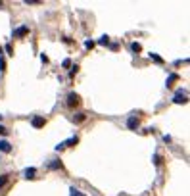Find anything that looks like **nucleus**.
<instances>
[{
	"label": "nucleus",
	"instance_id": "f257e3e1",
	"mask_svg": "<svg viewBox=\"0 0 190 196\" xmlns=\"http://www.w3.org/2000/svg\"><path fill=\"white\" fill-rule=\"evenodd\" d=\"M79 104H81L79 94H77V92H69V94H67V106H69V108H77Z\"/></svg>",
	"mask_w": 190,
	"mask_h": 196
},
{
	"label": "nucleus",
	"instance_id": "f03ea898",
	"mask_svg": "<svg viewBox=\"0 0 190 196\" xmlns=\"http://www.w3.org/2000/svg\"><path fill=\"white\" fill-rule=\"evenodd\" d=\"M44 123H46V119L42 117V115H35V117L31 119V125H33L35 129H40V127H44Z\"/></svg>",
	"mask_w": 190,
	"mask_h": 196
},
{
	"label": "nucleus",
	"instance_id": "7ed1b4c3",
	"mask_svg": "<svg viewBox=\"0 0 190 196\" xmlns=\"http://www.w3.org/2000/svg\"><path fill=\"white\" fill-rule=\"evenodd\" d=\"M173 102H175V104H186V102H188V100H186V94L182 92V90H179L177 94H175Z\"/></svg>",
	"mask_w": 190,
	"mask_h": 196
},
{
	"label": "nucleus",
	"instance_id": "20e7f679",
	"mask_svg": "<svg viewBox=\"0 0 190 196\" xmlns=\"http://www.w3.org/2000/svg\"><path fill=\"white\" fill-rule=\"evenodd\" d=\"M138 125H140V121H138L136 117H129V119H127V127H129L131 131H135V129H138Z\"/></svg>",
	"mask_w": 190,
	"mask_h": 196
},
{
	"label": "nucleus",
	"instance_id": "39448f33",
	"mask_svg": "<svg viewBox=\"0 0 190 196\" xmlns=\"http://www.w3.org/2000/svg\"><path fill=\"white\" fill-rule=\"evenodd\" d=\"M0 152H4V154L12 152V144H10L8 140H0Z\"/></svg>",
	"mask_w": 190,
	"mask_h": 196
},
{
	"label": "nucleus",
	"instance_id": "423d86ee",
	"mask_svg": "<svg viewBox=\"0 0 190 196\" xmlns=\"http://www.w3.org/2000/svg\"><path fill=\"white\" fill-rule=\"evenodd\" d=\"M27 33H29V27H27V25H23V27H19V29H16V31H13V35H16V37H25Z\"/></svg>",
	"mask_w": 190,
	"mask_h": 196
},
{
	"label": "nucleus",
	"instance_id": "0eeeda50",
	"mask_svg": "<svg viewBox=\"0 0 190 196\" xmlns=\"http://www.w3.org/2000/svg\"><path fill=\"white\" fill-rule=\"evenodd\" d=\"M10 173H4V175H0V190H2V188L6 186V185H8V181H10Z\"/></svg>",
	"mask_w": 190,
	"mask_h": 196
},
{
	"label": "nucleus",
	"instance_id": "6e6552de",
	"mask_svg": "<svg viewBox=\"0 0 190 196\" xmlns=\"http://www.w3.org/2000/svg\"><path fill=\"white\" fill-rule=\"evenodd\" d=\"M35 175H36V169H35V167L25 169V179H35Z\"/></svg>",
	"mask_w": 190,
	"mask_h": 196
},
{
	"label": "nucleus",
	"instance_id": "1a4fd4ad",
	"mask_svg": "<svg viewBox=\"0 0 190 196\" xmlns=\"http://www.w3.org/2000/svg\"><path fill=\"white\" fill-rule=\"evenodd\" d=\"M175 81H179V75H177V73L169 75V79H167V89H169V86H173V83H175Z\"/></svg>",
	"mask_w": 190,
	"mask_h": 196
},
{
	"label": "nucleus",
	"instance_id": "9d476101",
	"mask_svg": "<svg viewBox=\"0 0 190 196\" xmlns=\"http://www.w3.org/2000/svg\"><path fill=\"white\" fill-rule=\"evenodd\" d=\"M62 167V162L60 159H52V163H50V169H60Z\"/></svg>",
	"mask_w": 190,
	"mask_h": 196
},
{
	"label": "nucleus",
	"instance_id": "9b49d317",
	"mask_svg": "<svg viewBox=\"0 0 190 196\" xmlns=\"http://www.w3.org/2000/svg\"><path fill=\"white\" fill-rule=\"evenodd\" d=\"M79 142V139H77V136H73V139H69V140H65L63 144H65V146H73V144H77Z\"/></svg>",
	"mask_w": 190,
	"mask_h": 196
},
{
	"label": "nucleus",
	"instance_id": "f8f14e48",
	"mask_svg": "<svg viewBox=\"0 0 190 196\" xmlns=\"http://www.w3.org/2000/svg\"><path fill=\"white\" fill-rule=\"evenodd\" d=\"M131 50H133V52H140V50H142V46L138 44V42H133V44H131Z\"/></svg>",
	"mask_w": 190,
	"mask_h": 196
},
{
	"label": "nucleus",
	"instance_id": "ddd939ff",
	"mask_svg": "<svg viewBox=\"0 0 190 196\" xmlns=\"http://www.w3.org/2000/svg\"><path fill=\"white\" fill-rule=\"evenodd\" d=\"M150 58H152V60H156L158 63H162V62H163V60H162V58H159L158 54H150Z\"/></svg>",
	"mask_w": 190,
	"mask_h": 196
},
{
	"label": "nucleus",
	"instance_id": "4468645a",
	"mask_svg": "<svg viewBox=\"0 0 190 196\" xmlns=\"http://www.w3.org/2000/svg\"><path fill=\"white\" fill-rule=\"evenodd\" d=\"M154 162H156V165H162V163H163V158H162V156H156Z\"/></svg>",
	"mask_w": 190,
	"mask_h": 196
},
{
	"label": "nucleus",
	"instance_id": "2eb2a0df",
	"mask_svg": "<svg viewBox=\"0 0 190 196\" xmlns=\"http://www.w3.org/2000/svg\"><path fill=\"white\" fill-rule=\"evenodd\" d=\"M69 192H71V196H85V194H81V192H79V190H77V188H71V190H69Z\"/></svg>",
	"mask_w": 190,
	"mask_h": 196
},
{
	"label": "nucleus",
	"instance_id": "dca6fc26",
	"mask_svg": "<svg viewBox=\"0 0 190 196\" xmlns=\"http://www.w3.org/2000/svg\"><path fill=\"white\" fill-rule=\"evenodd\" d=\"M6 69V62H4V58L0 56V71H4Z\"/></svg>",
	"mask_w": 190,
	"mask_h": 196
},
{
	"label": "nucleus",
	"instance_id": "f3484780",
	"mask_svg": "<svg viewBox=\"0 0 190 196\" xmlns=\"http://www.w3.org/2000/svg\"><path fill=\"white\" fill-rule=\"evenodd\" d=\"M108 42H109V39H108V37H102V39L98 40V44H108Z\"/></svg>",
	"mask_w": 190,
	"mask_h": 196
},
{
	"label": "nucleus",
	"instance_id": "a211bd4d",
	"mask_svg": "<svg viewBox=\"0 0 190 196\" xmlns=\"http://www.w3.org/2000/svg\"><path fill=\"white\" fill-rule=\"evenodd\" d=\"M85 46H86V48H92L94 42H92V40H85Z\"/></svg>",
	"mask_w": 190,
	"mask_h": 196
},
{
	"label": "nucleus",
	"instance_id": "6ab92c4d",
	"mask_svg": "<svg viewBox=\"0 0 190 196\" xmlns=\"http://www.w3.org/2000/svg\"><path fill=\"white\" fill-rule=\"evenodd\" d=\"M6 52H8V54H13V48H12V44H6Z\"/></svg>",
	"mask_w": 190,
	"mask_h": 196
},
{
	"label": "nucleus",
	"instance_id": "aec40b11",
	"mask_svg": "<svg viewBox=\"0 0 190 196\" xmlns=\"http://www.w3.org/2000/svg\"><path fill=\"white\" fill-rule=\"evenodd\" d=\"M85 119V113H77V117H75V121H83Z\"/></svg>",
	"mask_w": 190,
	"mask_h": 196
},
{
	"label": "nucleus",
	"instance_id": "412c9836",
	"mask_svg": "<svg viewBox=\"0 0 190 196\" xmlns=\"http://www.w3.org/2000/svg\"><path fill=\"white\" fill-rule=\"evenodd\" d=\"M0 135H8V129H6V127H2V125H0Z\"/></svg>",
	"mask_w": 190,
	"mask_h": 196
},
{
	"label": "nucleus",
	"instance_id": "4be33fe9",
	"mask_svg": "<svg viewBox=\"0 0 190 196\" xmlns=\"http://www.w3.org/2000/svg\"><path fill=\"white\" fill-rule=\"evenodd\" d=\"M77 69H79V65H73V67H71V75H75V73H77Z\"/></svg>",
	"mask_w": 190,
	"mask_h": 196
},
{
	"label": "nucleus",
	"instance_id": "5701e85b",
	"mask_svg": "<svg viewBox=\"0 0 190 196\" xmlns=\"http://www.w3.org/2000/svg\"><path fill=\"white\" fill-rule=\"evenodd\" d=\"M63 148H65V144H63V142H62V144H58V146H56V150H58V152H60V150H63Z\"/></svg>",
	"mask_w": 190,
	"mask_h": 196
},
{
	"label": "nucleus",
	"instance_id": "b1692460",
	"mask_svg": "<svg viewBox=\"0 0 190 196\" xmlns=\"http://www.w3.org/2000/svg\"><path fill=\"white\" fill-rule=\"evenodd\" d=\"M62 65H63V67H69L71 62H69V60H63V63H62Z\"/></svg>",
	"mask_w": 190,
	"mask_h": 196
},
{
	"label": "nucleus",
	"instance_id": "393cba45",
	"mask_svg": "<svg viewBox=\"0 0 190 196\" xmlns=\"http://www.w3.org/2000/svg\"><path fill=\"white\" fill-rule=\"evenodd\" d=\"M0 54H2V46H0Z\"/></svg>",
	"mask_w": 190,
	"mask_h": 196
},
{
	"label": "nucleus",
	"instance_id": "a878e982",
	"mask_svg": "<svg viewBox=\"0 0 190 196\" xmlns=\"http://www.w3.org/2000/svg\"><path fill=\"white\" fill-rule=\"evenodd\" d=\"M0 119H2V115H0Z\"/></svg>",
	"mask_w": 190,
	"mask_h": 196
}]
</instances>
